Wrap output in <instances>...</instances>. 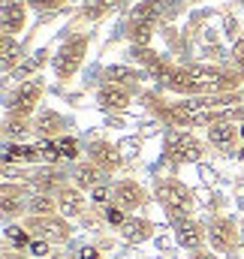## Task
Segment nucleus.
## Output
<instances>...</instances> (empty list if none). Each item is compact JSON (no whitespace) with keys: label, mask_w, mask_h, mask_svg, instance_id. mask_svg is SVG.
<instances>
[{"label":"nucleus","mask_w":244,"mask_h":259,"mask_svg":"<svg viewBox=\"0 0 244 259\" xmlns=\"http://www.w3.org/2000/svg\"><path fill=\"white\" fill-rule=\"evenodd\" d=\"M148 109L169 127H214L223 121H241L244 124V88L232 94H205V97H175L160 100L157 94H145Z\"/></svg>","instance_id":"f257e3e1"},{"label":"nucleus","mask_w":244,"mask_h":259,"mask_svg":"<svg viewBox=\"0 0 244 259\" xmlns=\"http://www.w3.org/2000/svg\"><path fill=\"white\" fill-rule=\"evenodd\" d=\"M151 78L160 91H169L175 97H205V94H232L241 91L244 72L238 66L220 64H160L151 69Z\"/></svg>","instance_id":"f03ea898"},{"label":"nucleus","mask_w":244,"mask_h":259,"mask_svg":"<svg viewBox=\"0 0 244 259\" xmlns=\"http://www.w3.org/2000/svg\"><path fill=\"white\" fill-rule=\"evenodd\" d=\"M88 49H91V36L88 33H72V36H66L61 46H58V52L52 55V69H55V78L58 81H72L75 75H78V69L85 64V58H88Z\"/></svg>","instance_id":"7ed1b4c3"},{"label":"nucleus","mask_w":244,"mask_h":259,"mask_svg":"<svg viewBox=\"0 0 244 259\" xmlns=\"http://www.w3.org/2000/svg\"><path fill=\"white\" fill-rule=\"evenodd\" d=\"M208 145L193 133V130H178L169 127L166 130V139H163V157L172 163V166H187V163H199L205 157Z\"/></svg>","instance_id":"20e7f679"},{"label":"nucleus","mask_w":244,"mask_h":259,"mask_svg":"<svg viewBox=\"0 0 244 259\" xmlns=\"http://www.w3.org/2000/svg\"><path fill=\"white\" fill-rule=\"evenodd\" d=\"M154 199L163 205V211L169 214V220L190 217L196 211V196L178 178H157L154 181Z\"/></svg>","instance_id":"39448f33"},{"label":"nucleus","mask_w":244,"mask_h":259,"mask_svg":"<svg viewBox=\"0 0 244 259\" xmlns=\"http://www.w3.org/2000/svg\"><path fill=\"white\" fill-rule=\"evenodd\" d=\"M160 12H163V0H142L130 12V21H127V39H130V46H151L157 21H160Z\"/></svg>","instance_id":"423d86ee"},{"label":"nucleus","mask_w":244,"mask_h":259,"mask_svg":"<svg viewBox=\"0 0 244 259\" xmlns=\"http://www.w3.org/2000/svg\"><path fill=\"white\" fill-rule=\"evenodd\" d=\"M43 97H46V78H43V75L24 78V81L12 91L9 106H6V115H15V118H27V121H33L36 112H39Z\"/></svg>","instance_id":"0eeeda50"},{"label":"nucleus","mask_w":244,"mask_h":259,"mask_svg":"<svg viewBox=\"0 0 244 259\" xmlns=\"http://www.w3.org/2000/svg\"><path fill=\"white\" fill-rule=\"evenodd\" d=\"M21 226H24L33 238H43V241H49V244H69V238H72V232H75L72 220H66L61 214H46V217L27 214V217L21 220Z\"/></svg>","instance_id":"6e6552de"},{"label":"nucleus","mask_w":244,"mask_h":259,"mask_svg":"<svg viewBox=\"0 0 244 259\" xmlns=\"http://www.w3.org/2000/svg\"><path fill=\"white\" fill-rule=\"evenodd\" d=\"M205 229H208V244H211L214 253H220V256H235V250H238V244H241V229H238V223H235L229 214H214V217L205 223Z\"/></svg>","instance_id":"1a4fd4ad"},{"label":"nucleus","mask_w":244,"mask_h":259,"mask_svg":"<svg viewBox=\"0 0 244 259\" xmlns=\"http://www.w3.org/2000/svg\"><path fill=\"white\" fill-rule=\"evenodd\" d=\"M30 184L27 181H3L0 187V211L3 220H24L27 217V199H30Z\"/></svg>","instance_id":"9d476101"},{"label":"nucleus","mask_w":244,"mask_h":259,"mask_svg":"<svg viewBox=\"0 0 244 259\" xmlns=\"http://www.w3.org/2000/svg\"><path fill=\"white\" fill-rule=\"evenodd\" d=\"M112 202L124 208L127 214H136L139 208H145L148 202H151V196L148 190L136 181V178H118L115 184H112Z\"/></svg>","instance_id":"9b49d317"},{"label":"nucleus","mask_w":244,"mask_h":259,"mask_svg":"<svg viewBox=\"0 0 244 259\" xmlns=\"http://www.w3.org/2000/svg\"><path fill=\"white\" fill-rule=\"evenodd\" d=\"M172 232H175L178 247H184L187 253L202 250L205 241H208V229H205V223L196 220L193 214H190V217H178V220H172Z\"/></svg>","instance_id":"f8f14e48"},{"label":"nucleus","mask_w":244,"mask_h":259,"mask_svg":"<svg viewBox=\"0 0 244 259\" xmlns=\"http://www.w3.org/2000/svg\"><path fill=\"white\" fill-rule=\"evenodd\" d=\"M88 160L91 163H97L106 175H115V172H121V166H124V154H121V148L118 145H112L109 139H94L88 148Z\"/></svg>","instance_id":"ddd939ff"},{"label":"nucleus","mask_w":244,"mask_h":259,"mask_svg":"<svg viewBox=\"0 0 244 259\" xmlns=\"http://www.w3.org/2000/svg\"><path fill=\"white\" fill-rule=\"evenodd\" d=\"M55 199H58V214L61 217H66V220H75V217H82L85 214V208H88V193L85 190H78L72 181L69 184H63L61 190L55 193Z\"/></svg>","instance_id":"4468645a"},{"label":"nucleus","mask_w":244,"mask_h":259,"mask_svg":"<svg viewBox=\"0 0 244 259\" xmlns=\"http://www.w3.org/2000/svg\"><path fill=\"white\" fill-rule=\"evenodd\" d=\"M106 178H109V175H106L97 163H91L88 157L78 160V163H72V169H69V181H72L78 190H85V193H88V190H97L100 184H106Z\"/></svg>","instance_id":"2eb2a0df"},{"label":"nucleus","mask_w":244,"mask_h":259,"mask_svg":"<svg viewBox=\"0 0 244 259\" xmlns=\"http://www.w3.org/2000/svg\"><path fill=\"white\" fill-rule=\"evenodd\" d=\"M27 184L30 190L36 193H58L63 184H69V172H61L58 166H39L33 175H27Z\"/></svg>","instance_id":"dca6fc26"},{"label":"nucleus","mask_w":244,"mask_h":259,"mask_svg":"<svg viewBox=\"0 0 244 259\" xmlns=\"http://www.w3.org/2000/svg\"><path fill=\"white\" fill-rule=\"evenodd\" d=\"M142 78H145L142 69H133V66H124V64H112L103 69V84H115V88H124L130 94H136L142 88Z\"/></svg>","instance_id":"f3484780"},{"label":"nucleus","mask_w":244,"mask_h":259,"mask_svg":"<svg viewBox=\"0 0 244 259\" xmlns=\"http://www.w3.org/2000/svg\"><path fill=\"white\" fill-rule=\"evenodd\" d=\"M63 130H66V118L55 109H39L36 118H33V136L49 142V139H63Z\"/></svg>","instance_id":"a211bd4d"},{"label":"nucleus","mask_w":244,"mask_h":259,"mask_svg":"<svg viewBox=\"0 0 244 259\" xmlns=\"http://www.w3.org/2000/svg\"><path fill=\"white\" fill-rule=\"evenodd\" d=\"M27 24V3L24 0H12L0 6V30L3 36H18Z\"/></svg>","instance_id":"6ab92c4d"},{"label":"nucleus","mask_w":244,"mask_h":259,"mask_svg":"<svg viewBox=\"0 0 244 259\" xmlns=\"http://www.w3.org/2000/svg\"><path fill=\"white\" fill-rule=\"evenodd\" d=\"M154 229H157V226H154V220L130 214V217H127V223L118 229V235H121L127 244L139 247V244H145V241H151V238H154Z\"/></svg>","instance_id":"aec40b11"},{"label":"nucleus","mask_w":244,"mask_h":259,"mask_svg":"<svg viewBox=\"0 0 244 259\" xmlns=\"http://www.w3.org/2000/svg\"><path fill=\"white\" fill-rule=\"evenodd\" d=\"M241 142V127L235 121H223L208 127V145H214L217 151H235V145Z\"/></svg>","instance_id":"412c9836"},{"label":"nucleus","mask_w":244,"mask_h":259,"mask_svg":"<svg viewBox=\"0 0 244 259\" xmlns=\"http://www.w3.org/2000/svg\"><path fill=\"white\" fill-rule=\"evenodd\" d=\"M97 103L103 112H124L133 106V94L124 91V88H115V84H100L97 88Z\"/></svg>","instance_id":"4be33fe9"},{"label":"nucleus","mask_w":244,"mask_h":259,"mask_svg":"<svg viewBox=\"0 0 244 259\" xmlns=\"http://www.w3.org/2000/svg\"><path fill=\"white\" fill-rule=\"evenodd\" d=\"M3 163H39L43 166V145H21V142H9L3 148Z\"/></svg>","instance_id":"5701e85b"},{"label":"nucleus","mask_w":244,"mask_h":259,"mask_svg":"<svg viewBox=\"0 0 244 259\" xmlns=\"http://www.w3.org/2000/svg\"><path fill=\"white\" fill-rule=\"evenodd\" d=\"M27 214H33V217H46V214H58V199L52 193H30L27 199Z\"/></svg>","instance_id":"b1692460"},{"label":"nucleus","mask_w":244,"mask_h":259,"mask_svg":"<svg viewBox=\"0 0 244 259\" xmlns=\"http://www.w3.org/2000/svg\"><path fill=\"white\" fill-rule=\"evenodd\" d=\"M130 55H133V61H139L148 72H151V69H157L160 64H166V58H163V55H157L151 46H133V49H130Z\"/></svg>","instance_id":"393cba45"},{"label":"nucleus","mask_w":244,"mask_h":259,"mask_svg":"<svg viewBox=\"0 0 244 259\" xmlns=\"http://www.w3.org/2000/svg\"><path fill=\"white\" fill-rule=\"evenodd\" d=\"M121 0H85V6H82V18H88V21H97V18H103L109 9H115Z\"/></svg>","instance_id":"a878e982"},{"label":"nucleus","mask_w":244,"mask_h":259,"mask_svg":"<svg viewBox=\"0 0 244 259\" xmlns=\"http://www.w3.org/2000/svg\"><path fill=\"white\" fill-rule=\"evenodd\" d=\"M0 52H3V69H6V72L21 61V46H18L15 36H3V39H0Z\"/></svg>","instance_id":"bb28decb"},{"label":"nucleus","mask_w":244,"mask_h":259,"mask_svg":"<svg viewBox=\"0 0 244 259\" xmlns=\"http://www.w3.org/2000/svg\"><path fill=\"white\" fill-rule=\"evenodd\" d=\"M3 133L12 139H18V136H24V133H33V121H27V118H15V115H6V127Z\"/></svg>","instance_id":"cd10ccee"},{"label":"nucleus","mask_w":244,"mask_h":259,"mask_svg":"<svg viewBox=\"0 0 244 259\" xmlns=\"http://www.w3.org/2000/svg\"><path fill=\"white\" fill-rule=\"evenodd\" d=\"M127 217H130V214H127V211H124V208H118V205H115V202H112V205H106V208H103V220H106V223H109V226H112V229H121L124 223H127Z\"/></svg>","instance_id":"c85d7f7f"},{"label":"nucleus","mask_w":244,"mask_h":259,"mask_svg":"<svg viewBox=\"0 0 244 259\" xmlns=\"http://www.w3.org/2000/svg\"><path fill=\"white\" fill-rule=\"evenodd\" d=\"M58 145H61V154H63V160H72V163H78L82 157V151H78V142L72 139V136H63V139H58Z\"/></svg>","instance_id":"c756f323"},{"label":"nucleus","mask_w":244,"mask_h":259,"mask_svg":"<svg viewBox=\"0 0 244 259\" xmlns=\"http://www.w3.org/2000/svg\"><path fill=\"white\" fill-rule=\"evenodd\" d=\"M52 247H55V244H49V241H43V238H33V241L27 244V253H30L33 259H49L52 253H55Z\"/></svg>","instance_id":"7c9ffc66"},{"label":"nucleus","mask_w":244,"mask_h":259,"mask_svg":"<svg viewBox=\"0 0 244 259\" xmlns=\"http://www.w3.org/2000/svg\"><path fill=\"white\" fill-rule=\"evenodd\" d=\"M30 9H36V12H58V9H63L69 0H24Z\"/></svg>","instance_id":"2f4dec72"},{"label":"nucleus","mask_w":244,"mask_h":259,"mask_svg":"<svg viewBox=\"0 0 244 259\" xmlns=\"http://www.w3.org/2000/svg\"><path fill=\"white\" fill-rule=\"evenodd\" d=\"M91 202H94V205H100V208H106V205H112V187H106V184H100L97 190H91Z\"/></svg>","instance_id":"473e14b6"},{"label":"nucleus","mask_w":244,"mask_h":259,"mask_svg":"<svg viewBox=\"0 0 244 259\" xmlns=\"http://www.w3.org/2000/svg\"><path fill=\"white\" fill-rule=\"evenodd\" d=\"M75 259H103V256H100V250H97L94 244H82V247L75 250Z\"/></svg>","instance_id":"72a5a7b5"},{"label":"nucleus","mask_w":244,"mask_h":259,"mask_svg":"<svg viewBox=\"0 0 244 259\" xmlns=\"http://www.w3.org/2000/svg\"><path fill=\"white\" fill-rule=\"evenodd\" d=\"M3 259H33L27 250H12V247H6L3 250Z\"/></svg>","instance_id":"f704fd0d"},{"label":"nucleus","mask_w":244,"mask_h":259,"mask_svg":"<svg viewBox=\"0 0 244 259\" xmlns=\"http://www.w3.org/2000/svg\"><path fill=\"white\" fill-rule=\"evenodd\" d=\"M190 259H223V256H220V253H214V250H205V247H202V250L190 253Z\"/></svg>","instance_id":"c9c22d12"},{"label":"nucleus","mask_w":244,"mask_h":259,"mask_svg":"<svg viewBox=\"0 0 244 259\" xmlns=\"http://www.w3.org/2000/svg\"><path fill=\"white\" fill-rule=\"evenodd\" d=\"M49 259H75V253H66V250H55Z\"/></svg>","instance_id":"e433bc0d"},{"label":"nucleus","mask_w":244,"mask_h":259,"mask_svg":"<svg viewBox=\"0 0 244 259\" xmlns=\"http://www.w3.org/2000/svg\"><path fill=\"white\" fill-rule=\"evenodd\" d=\"M238 127H241V142H244V124H238Z\"/></svg>","instance_id":"4c0bfd02"},{"label":"nucleus","mask_w":244,"mask_h":259,"mask_svg":"<svg viewBox=\"0 0 244 259\" xmlns=\"http://www.w3.org/2000/svg\"><path fill=\"white\" fill-rule=\"evenodd\" d=\"M241 244H244V229H241Z\"/></svg>","instance_id":"58836bf2"},{"label":"nucleus","mask_w":244,"mask_h":259,"mask_svg":"<svg viewBox=\"0 0 244 259\" xmlns=\"http://www.w3.org/2000/svg\"><path fill=\"white\" fill-rule=\"evenodd\" d=\"M3 3H12V0H3Z\"/></svg>","instance_id":"ea45409f"}]
</instances>
